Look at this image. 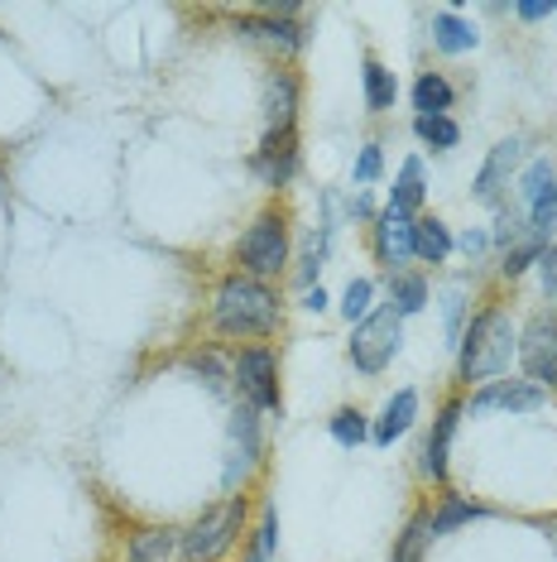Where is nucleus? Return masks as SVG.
<instances>
[{
    "label": "nucleus",
    "mask_w": 557,
    "mask_h": 562,
    "mask_svg": "<svg viewBox=\"0 0 557 562\" xmlns=\"http://www.w3.org/2000/svg\"><path fill=\"white\" fill-rule=\"evenodd\" d=\"M490 509L486 505H471V501H462V495H442V505L433 509V533H452L457 524H471V519H486Z\"/></svg>",
    "instance_id": "nucleus-24"
},
{
    "label": "nucleus",
    "mask_w": 557,
    "mask_h": 562,
    "mask_svg": "<svg viewBox=\"0 0 557 562\" xmlns=\"http://www.w3.org/2000/svg\"><path fill=\"white\" fill-rule=\"evenodd\" d=\"M528 164V135H510L500 139L496 149H490V159L480 164L476 173V202H486V207H500L504 193H510V183H519V173H524Z\"/></svg>",
    "instance_id": "nucleus-9"
},
{
    "label": "nucleus",
    "mask_w": 557,
    "mask_h": 562,
    "mask_svg": "<svg viewBox=\"0 0 557 562\" xmlns=\"http://www.w3.org/2000/svg\"><path fill=\"white\" fill-rule=\"evenodd\" d=\"M423 159H403V169L395 178V188H389V207L403 212V216H413L418 207H423Z\"/></svg>",
    "instance_id": "nucleus-21"
},
{
    "label": "nucleus",
    "mask_w": 557,
    "mask_h": 562,
    "mask_svg": "<svg viewBox=\"0 0 557 562\" xmlns=\"http://www.w3.org/2000/svg\"><path fill=\"white\" fill-rule=\"evenodd\" d=\"M212 327L221 331V337H274L278 327H284V303H278V293L270 284H260V279L250 274H226L217 284V299H212Z\"/></svg>",
    "instance_id": "nucleus-2"
},
{
    "label": "nucleus",
    "mask_w": 557,
    "mask_h": 562,
    "mask_svg": "<svg viewBox=\"0 0 557 562\" xmlns=\"http://www.w3.org/2000/svg\"><path fill=\"white\" fill-rule=\"evenodd\" d=\"M274 548H278V509H274V501H264L260 524H255L250 548H246V562H274Z\"/></svg>",
    "instance_id": "nucleus-25"
},
{
    "label": "nucleus",
    "mask_w": 557,
    "mask_h": 562,
    "mask_svg": "<svg viewBox=\"0 0 557 562\" xmlns=\"http://www.w3.org/2000/svg\"><path fill=\"white\" fill-rule=\"evenodd\" d=\"M462 400H447L442 414L433 418V438L423 442V476L433 485H447V447H452V432H457V418H462Z\"/></svg>",
    "instance_id": "nucleus-13"
},
{
    "label": "nucleus",
    "mask_w": 557,
    "mask_h": 562,
    "mask_svg": "<svg viewBox=\"0 0 557 562\" xmlns=\"http://www.w3.org/2000/svg\"><path fill=\"white\" fill-rule=\"evenodd\" d=\"M548 404V390L534 385V380H490L471 394L466 414H490V408H504V414H534V408Z\"/></svg>",
    "instance_id": "nucleus-11"
},
{
    "label": "nucleus",
    "mask_w": 557,
    "mask_h": 562,
    "mask_svg": "<svg viewBox=\"0 0 557 562\" xmlns=\"http://www.w3.org/2000/svg\"><path fill=\"white\" fill-rule=\"evenodd\" d=\"M538 284H543V299H548L557 313V240H548V250H543V260H538Z\"/></svg>",
    "instance_id": "nucleus-30"
},
{
    "label": "nucleus",
    "mask_w": 557,
    "mask_h": 562,
    "mask_svg": "<svg viewBox=\"0 0 557 562\" xmlns=\"http://www.w3.org/2000/svg\"><path fill=\"white\" fill-rule=\"evenodd\" d=\"M303 308H308V313H322V308H327V293H322V284H318V289H308V299H303Z\"/></svg>",
    "instance_id": "nucleus-35"
},
{
    "label": "nucleus",
    "mask_w": 557,
    "mask_h": 562,
    "mask_svg": "<svg viewBox=\"0 0 557 562\" xmlns=\"http://www.w3.org/2000/svg\"><path fill=\"white\" fill-rule=\"evenodd\" d=\"M519 361V327L510 308L490 303L471 317V327L462 331V347H457V375L466 385H490L500 380L504 370Z\"/></svg>",
    "instance_id": "nucleus-1"
},
{
    "label": "nucleus",
    "mask_w": 557,
    "mask_h": 562,
    "mask_svg": "<svg viewBox=\"0 0 557 562\" xmlns=\"http://www.w3.org/2000/svg\"><path fill=\"white\" fill-rule=\"evenodd\" d=\"M433 44L442 54H466V48L480 44V34H476V24H466L462 15H452V10H442V15H433Z\"/></svg>",
    "instance_id": "nucleus-23"
},
{
    "label": "nucleus",
    "mask_w": 557,
    "mask_h": 562,
    "mask_svg": "<svg viewBox=\"0 0 557 562\" xmlns=\"http://www.w3.org/2000/svg\"><path fill=\"white\" fill-rule=\"evenodd\" d=\"M231 385L240 390V404L260 408V414H284V394H278V361L270 347H246L231 361Z\"/></svg>",
    "instance_id": "nucleus-7"
},
{
    "label": "nucleus",
    "mask_w": 557,
    "mask_h": 562,
    "mask_svg": "<svg viewBox=\"0 0 557 562\" xmlns=\"http://www.w3.org/2000/svg\"><path fill=\"white\" fill-rule=\"evenodd\" d=\"M519 366H524V380L553 390L557 385V313L538 308L519 331Z\"/></svg>",
    "instance_id": "nucleus-8"
},
{
    "label": "nucleus",
    "mask_w": 557,
    "mask_h": 562,
    "mask_svg": "<svg viewBox=\"0 0 557 562\" xmlns=\"http://www.w3.org/2000/svg\"><path fill=\"white\" fill-rule=\"evenodd\" d=\"M327 428H332V438H337L341 447H351V452H356V447L371 438V424H365L361 408H337V414L327 418Z\"/></svg>",
    "instance_id": "nucleus-27"
},
{
    "label": "nucleus",
    "mask_w": 557,
    "mask_h": 562,
    "mask_svg": "<svg viewBox=\"0 0 557 562\" xmlns=\"http://www.w3.org/2000/svg\"><path fill=\"white\" fill-rule=\"evenodd\" d=\"M452 101H457V87L442 78V72H418V82H413V111L418 116H447Z\"/></svg>",
    "instance_id": "nucleus-19"
},
{
    "label": "nucleus",
    "mask_w": 557,
    "mask_h": 562,
    "mask_svg": "<svg viewBox=\"0 0 557 562\" xmlns=\"http://www.w3.org/2000/svg\"><path fill=\"white\" fill-rule=\"evenodd\" d=\"M399 347H403V317L385 303V308H375L365 323H356L346 356H351V366H356L361 375H379V370L399 356Z\"/></svg>",
    "instance_id": "nucleus-5"
},
{
    "label": "nucleus",
    "mask_w": 557,
    "mask_h": 562,
    "mask_svg": "<svg viewBox=\"0 0 557 562\" xmlns=\"http://www.w3.org/2000/svg\"><path fill=\"white\" fill-rule=\"evenodd\" d=\"M250 169L264 188H284L298 173V131H270L250 155Z\"/></svg>",
    "instance_id": "nucleus-12"
},
{
    "label": "nucleus",
    "mask_w": 557,
    "mask_h": 562,
    "mask_svg": "<svg viewBox=\"0 0 557 562\" xmlns=\"http://www.w3.org/2000/svg\"><path fill=\"white\" fill-rule=\"evenodd\" d=\"M514 188H519V207H524L528 236L548 240L557 232V159L553 155L528 159Z\"/></svg>",
    "instance_id": "nucleus-6"
},
{
    "label": "nucleus",
    "mask_w": 557,
    "mask_h": 562,
    "mask_svg": "<svg viewBox=\"0 0 557 562\" xmlns=\"http://www.w3.org/2000/svg\"><path fill=\"white\" fill-rule=\"evenodd\" d=\"M389 308H395L399 317H413L428 308V279L403 270V274H389Z\"/></svg>",
    "instance_id": "nucleus-22"
},
{
    "label": "nucleus",
    "mask_w": 557,
    "mask_h": 562,
    "mask_svg": "<svg viewBox=\"0 0 557 562\" xmlns=\"http://www.w3.org/2000/svg\"><path fill=\"white\" fill-rule=\"evenodd\" d=\"M351 216H371V222H375V207H371V198H365V193H356V198H351Z\"/></svg>",
    "instance_id": "nucleus-36"
},
{
    "label": "nucleus",
    "mask_w": 557,
    "mask_h": 562,
    "mask_svg": "<svg viewBox=\"0 0 557 562\" xmlns=\"http://www.w3.org/2000/svg\"><path fill=\"white\" fill-rule=\"evenodd\" d=\"M379 169H385V159H379V145H365L361 155H356V169H351V173H356V183H375Z\"/></svg>",
    "instance_id": "nucleus-31"
},
{
    "label": "nucleus",
    "mask_w": 557,
    "mask_h": 562,
    "mask_svg": "<svg viewBox=\"0 0 557 562\" xmlns=\"http://www.w3.org/2000/svg\"><path fill=\"white\" fill-rule=\"evenodd\" d=\"M433 539H437L433 533V505H418L409 515V524H403V533L395 539V562H423Z\"/></svg>",
    "instance_id": "nucleus-18"
},
{
    "label": "nucleus",
    "mask_w": 557,
    "mask_h": 562,
    "mask_svg": "<svg viewBox=\"0 0 557 562\" xmlns=\"http://www.w3.org/2000/svg\"><path fill=\"white\" fill-rule=\"evenodd\" d=\"M193 370H197V375H207V385L217 390V394L226 390V380H231V375H226V370H221V361H217V356H212V351H207V356H193Z\"/></svg>",
    "instance_id": "nucleus-32"
},
{
    "label": "nucleus",
    "mask_w": 557,
    "mask_h": 562,
    "mask_svg": "<svg viewBox=\"0 0 557 562\" xmlns=\"http://www.w3.org/2000/svg\"><path fill=\"white\" fill-rule=\"evenodd\" d=\"M246 515H250L246 495H231V501H221L217 509H207L202 519H193L179 533L183 562H221L240 543V533H246Z\"/></svg>",
    "instance_id": "nucleus-3"
},
{
    "label": "nucleus",
    "mask_w": 557,
    "mask_h": 562,
    "mask_svg": "<svg viewBox=\"0 0 557 562\" xmlns=\"http://www.w3.org/2000/svg\"><path fill=\"white\" fill-rule=\"evenodd\" d=\"M361 82H365V106H371V111H389V106L399 101L395 72H389L375 54H365V63H361Z\"/></svg>",
    "instance_id": "nucleus-20"
},
{
    "label": "nucleus",
    "mask_w": 557,
    "mask_h": 562,
    "mask_svg": "<svg viewBox=\"0 0 557 562\" xmlns=\"http://www.w3.org/2000/svg\"><path fill=\"white\" fill-rule=\"evenodd\" d=\"M240 274L250 279H278L288 270V216L284 207H264L240 236Z\"/></svg>",
    "instance_id": "nucleus-4"
},
{
    "label": "nucleus",
    "mask_w": 557,
    "mask_h": 562,
    "mask_svg": "<svg viewBox=\"0 0 557 562\" xmlns=\"http://www.w3.org/2000/svg\"><path fill=\"white\" fill-rule=\"evenodd\" d=\"M298 131V78L294 72H270L264 82V135Z\"/></svg>",
    "instance_id": "nucleus-14"
},
{
    "label": "nucleus",
    "mask_w": 557,
    "mask_h": 562,
    "mask_svg": "<svg viewBox=\"0 0 557 562\" xmlns=\"http://www.w3.org/2000/svg\"><path fill=\"white\" fill-rule=\"evenodd\" d=\"M413 135L433 149H457L462 145V125L452 116H413Z\"/></svg>",
    "instance_id": "nucleus-26"
},
{
    "label": "nucleus",
    "mask_w": 557,
    "mask_h": 562,
    "mask_svg": "<svg viewBox=\"0 0 557 562\" xmlns=\"http://www.w3.org/2000/svg\"><path fill=\"white\" fill-rule=\"evenodd\" d=\"M514 15H519V20H548L553 5H514Z\"/></svg>",
    "instance_id": "nucleus-34"
},
{
    "label": "nucleus",
    "mask_w": 557,
    "mask_h": 562,
    "mask_svg": "<svg viewBox=\"0 0 557 562\" xmlns=\"http://www.w3.org/2000/svg\"><path fill=\"white\" fill-rule=\"evenodd\" d=\"M452 232H447V222L442 216H413V260H423V265H442L452 255Z\"/></svg>",
    "instance_id": "nucleus-17"
},
{
    "label": "nucleus",
    "mask_w": 557,
    "mask_h": 562,
    "mask_svg": "<svg viewBox=\"0 0 557 562\" xmlns=\"http://www.w3.org/2000/svg\"><path fill=\"white\" fill-rule=\"evenodd\" d=\"M457 246H462L466 260H480V255H486V246H490V236H486V232H462Z\"/></svg>",
    "instance_id": "nucleus-33"
},
{
    "label": "nucleus",
    "mask_w": 557,
    "mask_h": 562,
    "mask_svg": "<svg viewBox=\"0 0 557 562\" xmlns=\"http://www.w3.org/2000/svg\"><path fill=\"white\" fill-rule=\"evenodd\" d=\"M371 250H375V260L385 265L389 274H403V270H409V260H413V216H403L395 207L375 212V222H371Z\"/></svg>",
    "instance_id": "nucleus-10"
},
{
    "label": "nucleus",
    "mask_w": 557,
    "mask_h": 562,
    "mask_svg": "<svg viewBox=\"0 0 557 562\" xmlns=\"http://www.w3.org/2000/svg\"><path fill=\"white\" fill-rule=\"evenodd\" d=\"M543 250H548V240L543 236H528V240H519V246L504 250V265H500V274L504 279H519L524 270H534V265L543 260Z\"/></svg>",
    "instance_id": "nucleus-28"
},
{
    "label": "nucleus",
    "mask_w": 557,
    "mask_h": 562,
    "mask_svg": "<svg viewBox=\"0 0 557 562\" xmlns=\"http://www.w3.org/2000/svg\"><path fill=\"white\" fill-rule=\"evenodd\" d=\"M173 553H179V533L163 529V524L135 529L125 543V562H173Z\"/></svg>",
    "instance_id": "nucleus-16"
},
{
    "label": "nucleus",
    "mask_w": 557,
    "mask_h": 562,
    "mask_svg": "<svg viewBox=\"0 0 557 562\" xmlns=\"http://www.w3.org/2000/svg\"><path fill=\"white\" fill-rule=\"evenodd\" d=\"M413 418H418V390H399L395 400L385 404V414L375 418V428H371V442H379V447L399 442L403 432L413 428Z\"/></svg>",
    "instance_id": "nucleus-15"
},
{
    "label": "nucleus",
    "mask_w": 557,
    "mask_h": 562,
    "mask_svg": "<svg viewBox=\"0 0 557 562\" xmlns=\"http://www.w3.org/2000/svg\"><path fill=\"white\" fill-rule=\"evenodd\" d=\"M371 299H375L371 279H351L346 293H341V313H346L351 323H365V317H371Z\"/></svg>",
    "instance_id": "nucleus-29"
}]
</instances>
